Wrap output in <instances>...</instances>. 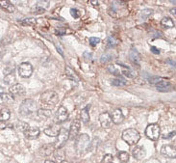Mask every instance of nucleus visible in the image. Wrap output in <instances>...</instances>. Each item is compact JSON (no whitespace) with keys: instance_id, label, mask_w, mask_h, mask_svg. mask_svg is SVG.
<instances>
[{"instance_id":"nucleus-1","label":"nucleus","mask_w":176,"mask_h":163,"mask_svg":"<svg viewBox=\"0 0 176 163\" xmlns=\"http://www.w3.org/2000/svg\"><path fill=\"white\" fill-rule=\"evenodd\" d=\"M36 111V103L35 100L31 98H26L24 99L20 106H19V113L21 116L27 117V116H31L33 113H35Z\"/></svg>"},{"instance_id":"nucleus-2","label":"nucleus","mask_w":176,"mask_h":163,"mask_svg":"<svg viewBox=\"0 0 176 163\" xmlns=\"http://www.w3.org/2000/svg\"><path fill=\"white\" fill-rule=\"evenodd\" d=\"M122 139L128 145H136L141 139V135L137 129L128 128V129H125L122 132Z\"/></svg>"},{"instance_id":"nucleus-3","label":"nucleus","mask_w":176,"mask_h":163,"mask_svg":"<svg viewBox=\"0 0 176 163\" xmlns=\"http://www.w3.org/2000/svg\"><path fill=\"white\" fill-rule=\"evenodd\" d=\"M41 103L47 106H55L59 100L58 95L53 91H46L41 95Z\"/></svg>"},{"instance_id":"nucleus-4","label":"nucleus","mask_w":176,"mask_h":163,"mask_svg":"<svg viewBox=\"0 0 176 163\" xmlns=\"http://www.w3.org/2000/svg\"><path fill=\"white\" fill-rule=\"evenodd\" d=\"M89 144H90V137L87 134H81L76 140V151L78 152V155H82L83 151L85 150L89 149Z\"/></svg>"},{"instance_id":"nucleus-5","label":"nucleus","mask_w":176,"mask_h":163,"mask_svg":"<svg viewBox=\"0 0 176 163\" xmlns=\"http://www.w3.org/2000/svg\"><path fill=\"white\" fill-rule=\"evenodd\" d=\"M145 135L152 141L158 140L160 136V127L157 124H150L145 128Z\"/></svg>"},{"instance_id":"nucleus-6","label":"nucleus","mask_w":176,"mask_h":163,"mask_svg":"<svg viewBox=\"0 0 176 163\" xmlns=\"http://www.w3.org/2000/svg\"><path fill=\"white\" fill-rule=\"evenodd\" d=\"M18 74L23 78L30 77L33 74V67L30 63L23 62L18 66Z\"/></svg>"},{"instance_id":"nucleus-7","label":"nucleus","mask_w":176,"mask_h":163,"mask_svg":"<svg viewBox=\"0 0 176 163\" xmlns=\"http://www.w3.org/2000/svg\"><path fill=\"white\" fill-rule=\"evenodd\" d=\"M67 140H68V130L65 129V128L60 129V132H59V134L57 136L55 148L56 149H62L65 145V142Z\"/></svg>"},{"instance_id":"nucleus-8","label":"nucleus","mask_w":176,"mask_h":163,"mask_svg":"<svg viewBox=\"0 0 176 163\" xmlns=\"http://www.w3.org/2000/svg\"><path fill=\"white\" fill-rule=\"evenodd\" d=\"M80 121L78 120H74L71 125H70V128L68 130V139L70 140H74L76 139V137L79 134V131H80Z\"/></svg>"},{"instance_id":"nucleus-9","label":"nucleus","mask_w":176,"mask_h":163,"mask_svg":"<svg viewBox=\"0 0 176 163\" xmlns=\"http://www.w3.org/2000/svg\"><path fill=\"white\" fill-rule=\"evenodd\" d=\"M68 118V112L65 106H60L56 112L55 115V122L56 123H64Z\"/></svg>"},{"instance_id":"nucleus-10","label":"nucleus","mask_w":176,"mask_h":163,"mask_svg":"<svg viewBox=\"0 0 176 163\" xmlns=\"http://www.w3.org/2000/svg\"><path fill=\"white\" fill-rule=\"evenodd\" d=\"M161 154L164 156H167L169 158H175L176 148L174 145H164L161 149Z\"/></svg>"},{"instance_id":"nucleus-11","label":"nucleus","mask_w":176,"mask_h":163,"mask_svg":"<svg viewBox=\"0 0 176 163\" xmlns=\"http://www.w3.org/2000/svg\"><path fill=\"white\" fill-rule=\"evenodd\" d=\"M99 122L103 128H109L113 123L110 113H108V112H103V113H101L99 115Z\"/></svg>"},{"instance_id":"nucleus-12","label":"nucleus","mask_w":176,"mask_h":163,"mask_svg":"<svg viewBox=\"0 0 176 163\" xmlns=\"http://www.w3.org/2000/svg\"><path fill=\"white\" fill-rule=\"evenodd\" d=\"M111 115V119H112V122L115 125H119V124H121L123 120H124V115L122 113V111L120 109H115L112 112Z\"/></svg>"},{"instance_id":"nucleus-13","label":"nucleus","mask_w":176,"mask_h":163,"mask_svg":"<svg viewBox=\"0 0 176 163\" xmlns=\"http://www.w3.org/2000/svg\"><path fill=\"white\" fill-rule=\"evenodd\" d=\"M40 129L38 127H29L27 130H25L23 133H24V136L25 138L29 139V140H34V139H37L40 135Z\"/></svg>"},{"instance_id":"nucleus-14","label":"nucleus","mask_w":176,"mask_h":163,"mask_svg":"<svg viewBox=\"0 0 176 163\" xmlns=\"http://www.w3.org/2000/svg\"><path fill=\"white\" fill-rule=\"evenodd\" d=\"M38 151H40L41 156H49L55 151V147L52 144H45L40 148Z\"/></svg>"},{"instance_id":"nucleus-15","label":"nucleus","mask_w":176,"mask_h":163,"mask_svg":"<svg viewBox=\"0 0 176 163\" xmlns=\"http://www.w3.org/2000/svg\"><path fill=\"white\" fill-rule=\"evenodd\" d=\"M10 93H11L12 95H16V96H23L25 94V88L23 85L21 84H14L13 86L10 87L9 89Z\"/></svg>"},{"instance_id":"nucleus-16","label":"nucleus","mask_w":176,"mask_h":163,"mask_svg":"<svg viewBox=\"0 0 176 163\" xmlns=\"http://www.w3.org/2000/svg\"><path fill=\"white\" fill-rule=\"evenodd\" d=\"M156 88L159 92H169L172 89V85L168 80H160L156 83Z\"/></svg>"},{"instance_id":"nucleus-17","label":"nucleus","mask_w":176,"mask_h":163,"mask_svg":"<svg viewBox=\"0 0 176 163\" xmlns=\"http://www.w3.org/2000/svg\"><path fill=\"white\" fill-rule=\"evenodd\" d=\"M60 127H58V125H52L50 127H48L47 128L44 129V133L47 136H51V137H57L59 132H60Z\"/></svg>"},{"instance_id":"nucleus-18","label":"nucleus","mask_w":176,"mask_h":163,"mask_svg":"<svg viewBox=\"0 0 176 163\" xmlns=\"http://www.w3.org/2000/svg\"><path fill=\"white\" fill-rule=\"evenodd\" d=\"M132 155H133V156H134L136 159L141 160V159H142V158L145 156L146 152H145V150H144L142 147L137 146V147H135V148L132 150Z\"/></svg>"},{"instance_id":"nucleus-19","label":"nucleus","mask_w":176,"mask_h":163,"mask_svg":"<svg viewBox=\"0 0 176 163\" xmlns=\"http://www.w3.org/2000/svg\"><path fill=\"white\" fill-rule=\"evenodd\" d=\"M90 108H91V105L88 104L86 107H84L82 110H81V113H80V117H81V120L84 124H88L90 122Z\"/></svg>"},{"instance_id":"nucleus-20","label":"nucleus","mask_w":176,"mask_h":163,"mask_svg":"<svg viewBox=\"0 0 176 163\" xmlns=\"http://www.w3.org/2000/svg\"><path fill=\"white\" fill-rule=\"evenodd\" d=\"M129 59H130V61L132 63L139 65L140 61H141V55L136 49H131L130 52H129Z\"/></svg>"},{"instance_id":"nucleus-21","label":"nucleus","mask_w":176,"mask_h":163,"mask_svg":"<svg viewBox=\"0 0 176 163\" xmlns=\"http://www.w3.org/2000/svg\"><path fill=\"white\" fill-rule=\"evenodd\" d=\"M0 6L1 8L4 10L5 12L7 13H14L15 12V6L10 2V1H7V0H4V1H0Z\"/></svg>"},{"instance_id":"nucleus-22","label":"nucleus","mask_w":176,"mask_h":163,"mask_svg":"<svg viewBox=\"0 0 176 163\" xmlns=\"http://www.w3.org/2000/svg\"><path fill=\"white\" fill-rule=\"evenodd\" d=\"M121 73L128 78H134L137 76V72H135L134 70H132L131 68L129 67H126V66H123L122 67V70H121Z\"/></svg>"},{"instance_id":"nucleus-23","label":"nucleus","mask_w":176,"mask_h":163,"mask_svg":"<svg viewBox=\"0 0 176 163\" xmlns=\"http://www.w3.org/2000/svg\"><path fill=\"white\" fill-rule=\"evenodd\" d=\"M65 75L70 79H71L73 81H76V82H78V81H79V77H78V75L76 74V73L74 72V70L70 67H68V66L65 67Z\"/></svg>"},{"instance_id":"nucleus-24","label":"nucleus","mask_w":176,"mask_h":163,"mask_svg":"<svg viewBox=\"0 0 176 163\" xmlns=\"http://www.w3.org/2000/svg\"><path fill=\"white\" fill-rule=\"evenodd\" d=\"M11 117V111L8 108H3L0 110V123H3L10 119Z\"/></svg>"},{"instance_id":"nucleus-25","label":"nucleus","mask_w":176,"mask_h":163,"mask_svg":"<svg viewBox=\"0 0 176 163\" xmlns=\"http://www.w3.org/2000/svg\"><path fill=\"white\" fill-rule=\"evenodd\" d=\"M161 24H162V26H164L165 28H173L175 26V23L172 20V18H170L169 17H163V19L161 20Z\"/></svg>"},{"instance_id":"nucleus-26","label":"nucleus","mask_w":176,"mask_h":163,"mask_svg":"<svg viewBox=\"0 0 176 163\" xmlns=\"http://www.w3.org/2000/svg\"><path fill=\"white\" fill-rule=\"evenodd\" d=\"M13 127H14L16 130L22 131V132H24L25 130H27V129L29 128V125L26 123V122H22V121L17 122V123H16Z\"/></svg>"},{"instance_id":"nucleus-27","label":"nucleus","mask_w":176,"mask_h":163,"mask_svg":"<svg viewBox=\"0 0 176 163\" xmlns=\"http://www.w3.org/2000/svg\"><path fill=\"white\" fill-rule=\"evenodd\" d=\"M0 98H1L3 103H7V104H11L15 101L14 97L12 95H10V94H1V95H0Z\"/></svg>"},{"instance_id":"nucleus-28","label":"nucleus","mask_w":176,"mask_h":163,"mask_svg":"<svg viewBox=\"0 0 176 163\" xmlns=\"http://www.w3.org/2000/svg\"><path fill=\"white\" fill-rule=\"evenodd\" d=\"M38 116L40 118H43V119H47L51 116V110H48V109H40L38 110Z\"/></svg>"},{"instance_id":"nucleus-29","label":"nucleus","mask_w":176,"mask_h":163,"mask_svg":"<svg viewBox=\"0 0 176 163\" xmlns=\"http://www.w3.org/2000/svg\"><path fill=\"white\" fill-rule=\"evenodd\" d=\"M4 82H5V84H7V85L13 86L14 83L16 82V76H15V74H13L11 73V74H9L5 75V77H4Z\"/></svg>"},{"instance_id":"nucleus-30","label":"nucleus","mask_w":176,"mask_h":163,"mask_svg":"<svg viewBox=\"0 0 176 163\" xmlns=\"http://www.w3.org/2000/svg\"><path fill=\"white\" fill-rule=\"evenodd\" d=\"M117 157L122 162V163H126L129 161V158H130V156L127 151H120L119 154H117Z\"/></svg>"},{"instance_id":"nucleus-31","label":"nucleus","mask_w":176,"mask_h":163,"mask_svg":"<svg viewBox=\"0 0 176 163\" xmlns=\"http://www.w3.org/2000/svg\"><path fill=\"white\" fill-rule=\"evenodd\" d=\"M111 84L114 86H117V87H121V86H125L126 85V81L125 79H123L122 77H119V78H115L111 80Z\"/></svg>"},{"instance_id":"nucleus-32","label":"nucleus","mask_w":176,"mask_h":163,"mask_svg":"<svg viewBox=\"0 0 176 163\" xmlns=\"http://www.w3.org/2000/svg\"><path fill=\"white\" fill-rule=\"evenodd\" d=\"M152 13H153V11H152L151 9H144V10H142V11L140 13V17H141L142 20L147 19V18L152 15Z\"/></svg>"},{"instance_id":"nucleus-33","label":"nucleus","mask_w":176,"mask_h":163,"mask_svg":"<svg viewBox=\"0 0 176 163\" xmlns=\"http://www.w3.org/2000/svg\"><path fill=\"white\" fill-rule=\"evenodd\" d=\"M108 70H109V72H110L112 74H114V75H117V76H119V75L120 74V70L117 69L115 65H110V66L108 67Z\"/></svg>"},{"instance_id":"nucleus-34","label":"nucleus","mask_w":176,"mask_h":163,"mask_svg":"<svg viewBox=\"0 0 176 163\" xmlns=\"http://www.w3.org/2000/svg\"><path fill=\"white\" fill-rule=\"evenodd\" d=\"M20 22L24 25H34V24H36V19L35 18H27V19L21 20Z\"/></svg>"},{"instance_id":"nucleus-35","label":"nucleus","mask_w":176,"mask_h":163,"mask_svg":"<svg viewBox=\"0 0 176 163\" xmlns=\"http://www.w3.org/2000/svg\"><path fill=\"white\" fill-rule=\"evenodd\" d=\"M55 157L56 158H60L61 162L64 161L65 159V152L61 151V149H57V151H56V154H55Z\"/></svg>"},{"instance_id":"nucleus-36","label":"nucleus","mask_w":176,"mask_h":163,"mask_svg":"<svg viewBox=\"0 0 176 163\" xmlns=\"http://www.w3.org/2000/svg\"><path fill=\"white\" fill-rule=\"evenodd\" d=\"M100 60H101L102 63H108V62H110V61L112 60V55H110L108 53H105V54H103L101 56Z\"/></svg>"},{"instance_id":"nucleus-37","label":"nucleus","mask_w":176,"mask_h":163,"mask_svg":"<svg viewBox=\"0 0 176 163\" xmlns=\"http://www.w3.org/2000/svg\"><path fill=\"white\" fill-rule=\"evenodd\" d=\"M113 159H114V157H113L112 155L107 154V155L104 156L103 160H102V163H113Z\"/></svg>"},{"instance_id":"nucleus-38","label":"nucleus","mask_w":176,"mask_h":163,"mask_svg":"<svg viewBox=\"0 0 176 163\" xmlns=\"http://www.w3.org/2000/svg\"><path fill=\"white\" fill-rule=\"evenodd\" d=\"M89 41H90L91 46H95L97 44L100 43V39L99 38H96V37H91Z\"/></svg>"},{"instance_id":"nucleus-39","label":"nucleus","mask_w":176,"mask_h":163,"mask_svg":"<svg viewBox=\"0 0 176 163\" xmlns=\"http://www.w3.org/2000/svg\"><path fill=\"white\" fill-rule=\"evenodd\" d=\"M108 44H109V46H111V47H115V46H116V45H117V41L114 38V37H109L108 38Z\"/></svg>"},{"instance_id":"nucleus-40","label":"nucleus","mask_w":176,"mask_h":163,"mask_svg":"<svg viewBox=\"0 0 176 163\" xmlns=\"http://www.w3.org/2000/svg\"><path fill=\"white\" fill-rule=\"evenodd\" d=\"M147 80L149 83H158L160 81V77L158 76H153V75H149L147 77Z\"/></svg>"},{"instance_id":"nucleus-41","label":"nucleus","mask_w":176,"mask_h":163,"mask_svg":"<svg viewBox=\"0 0 176 163\" xmlns=\"http://www.w3.org/2000/svg\"><path fill=\"white\" fill-rule=\"evenodd\" d=\"M70 13H71V16H72L74 18H78V17H80V16H81L80 12L78 11L77 9H71V10H70Z\"/></svg>"},{"instance_id":"nucleus-42","label":"nucleus","mask_w":176,"mask_h":163,"mask_svg":"<svg viewBox=\"0 0 176 163\" xmlns=\"http://www.w3.org/2000/svg\"><path fill=\"white\" fill-rule=\"evenodd\" d=\"M83 57L86 61H92L93 60V54L89 51H85L83 53Z\"/></svg>"},{"instance_id":"nucleus-43","label":"nucleus","mask_w":176,"mask_h":163,"mask_svg":"<svg viewBox=\"0 0 176 163\" xmlns=\"http://www.w3.org/2000/svg\"><path fill=\"white\" fill-rule=\"evenodd\" d=\"M33 11L36 13V14H43L45 10L43 9V8H42V7H40V6H36L35 7V9L33 10Z\"/></svg>"},{"instance_id":"nucleus-44","label":"nucleus","mask_w":176,"mask_h":163,"mask_svg":"<svg viewBox=\"0 0 176 163\" xmlns=\"http://www.w3.org/2000/svg\"><path fill=\"white\" fill-rule=\"evenodd\" d=\"M150 50L152 51V53H154V54H159V53H160V49L157 48L156 46H151V47H150Z\"/></svg>"},{"instance_id":"nucleus-45","label":"nucleus","mask_w":176,"mask_h":163,"mask_svg":"<svg viewBox=\"0 0 176 163\" xmlns=\"http://www.w3.org/2000/svg\"><path fill=\"white\" fill-rule=\"evenodd\" d=\"M174 135H175V131L173 130L172 132H170L169 134H168V135H165V136H164L163 138H164V139H170V138H172V137H173Z\"/></svg>"},{"instance_id":"nucleus-46","label":"nucleus","mask_w":176,"mask_h":163,"mask_svg":"<svg viewBox=\"0 0 176 163\" xmlns=\"http://www.w3.org/2000/svg\"><path fill=\"white\" fill-rule=\"evenodd\" d=\"M56 47H57V49H58V51L60 52V54L62 55V56H64V52H63V49H62V47L60 46V45H56Z\"/></svg>"},{"instance_id":"nucleus-47","label":"nucleus","mask_w":176,"mask_h":163,"mask_svg":"<svg viewBox=\"0 0 176 163\" xmlns=\"http://www.w3.org/2000/svg\"><path fill=\"white\" fill-rule=\"evenodd\" d=\"M167 62H168V63H169V64H170V65H171L173 68H175V62H174V61H172V60L169 59V60L167 61Z\"/></svg>"},{"instance_id":"nucleus-48","label":"nucleus","mask_w":176,"mask_h":163,"mask_svg":"<svg viewBox=\"0 0 176 163\" xmlns=\"http://www.w3.org/2000/svg\"><path fill=\"white\" fill-rule=\"evenodd\" d=\"M44 163H56V162L53 161V160H50V159H46Z\"/></svg>"},{"instance_id":"nucleus-49","label":"nucleus","mask_w":176,"mask_h":163,"mask_svg":"<svg viewBox=\"0 0 176 163\" xmlns=\"http://www.w3.org/2000/svg\"><path fill=\"white\" fill-rule=\"evenodd\" d=\"M170 12H171V14H173V15L175 16V8H173V9L171 10V11H170Z\"/></svg>"},{"instance_id":"nucleus-50","label":"nucleus","mask_w":176,"mask_h":163,"mask_svg":"<svg viewBox=\"0 0 176 163\" xmlns=\"http://www.w3.org/2000/svg\"><path fill=\"white\" fill-rule=\"evenodd\" d=\"M91 3H93V4H96L95 6H97V4H98V1H91Z\"/></svg>"},{"instance_id":"nucleus-51","label":"nucleus","mask_w":176,"mask_h":163,"mask_svg":"<svg viewBox=\"0 0 176 163\" xmlns=\"http://www.w3.org/2000/svg\"><path fill=\"white\" fill-rule=\"evenodd\" d=\"M3 90H4V89H3L2 87H0V95L3 94Z\"/></svg>"},{"instance_id":"nucleus-52","label":"nucleus","mask_w":176,"mask_h":163,"mask_svg":"<svg viewBox=\"0 0 176 163\" xmlns=\"http://www.w3.org/2000/svg\"><path fill=\"white\" fill-rule=\"evenodd\" d=\"M60 163H68L67 161H65V160H64V161H62V162H60Z\"/></svg>"}]
</instances>
